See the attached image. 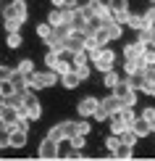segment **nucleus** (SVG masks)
Segmentation results:
<instances>
[{
	"label": "nucleus",
	"mask_w": 155,
	"mask_h": 161,
	"mask_svg": "<svg viewBox=\"0 0 155 161\" xmlns=\"http://www.w3.org/2000/svg\"><path fill=\"white\" fill-rule=\"evenodd\" d=\"M134 122V114H132V106H121L118 111H113L111 116H108V124H111V130H113V135H118V132H124V130H129Z\"/></svg>",
	"instance_id": "f257e3e1"
},
{
	"label": "nucleus",
	"mask_w": 155,
	"mask_h": 161,
	"mask_svg": "<svg viewBox=\"0 0 155 161\" xmlns=\"http://www.w3.org/2000/svg\"><path fill=\"white\" fill-rule=\"evenodd\" d=\"M111 90H113V95L121 100V106H134L137 103V90L129 85V79H118Z\"/></svg>",
	"instance_id": "f03ea898"
},
{
	"label": "nucleus",
	"mask_w": 155,
	"mask_h": 161,
	"mask_svg": "<svg viewBox=\"0 0 155 161\" xmlns=\"http://www.w3.org/2000/svg\"><path fill=\"white\" fill-rule=\"evenodd\" d=\"M21 116H26L29 122H34V119L42 116V106H39V100L34 98V90H32V87H26L24 106H21Z\"/></svg>",
	"instance_id": "7ed1b4c3"
},
{
	"label": "nucleus",
	"mask_w": 155,
	"mask_h": 161,
	"mask_svg": "<svg viewBox=\"0 0 155 161\" xmlns=\"http://www.w3.org/2000/svg\"><path fill=\"white\" fill-rule=\"evenodd\" d=\"M26 85L32 87V90H45V87H53L55 85V71H32L29 77H26Z\"/></svg>",
	"instance_id": "20e7f679"
},
{
	"label": "nucleus",
	"mask_w": 155,
	"mask_h": 161,
	"mask_svg": "<svg viewBox=\"0 0 155 161\" xmlns=\"http://www.w3.org/2000/svg\"><path fill=\"white\" fill-rule=\"evenodd\" d=\"M90 58L95 61V69H97V71H108V69H113V66H116V53L108 50V48H97Z\"/></svg>",
	"instance_id": "39448f33"
},
{
	"label": "nucleus",
	"mask_w": 155,
	"mask_h": 161,
	"mask_svg": "<svg viewBox=\"0 0 155 161\" xmlns=\"http://www.w3.org/2000/svg\"><path fill=\"white\" fill-rule=\"evenodd\" d=\"M108 11H111V19L118 24H126V16H129V3L126 0H108Z\"/></svg>",
	"instance_id": "423d86ee"
},
{
	"label": "nucleus",
	"mask_w": 155,
	"mask_h": 161,
	"mask_svg": "<svg viewBox=\"0 0 155 161\" xmlns=\"http://www.w3.org/2000/svg\"><path fill=\"white\" fill-rule=\"evenodd\" d=\"M84 42H87V32L84 29H71L69 37L63 40V48H69V50H84Z\"/></svg>",
	"instance_id": "0eeeda50"
},
{
	"label": "nucleus",
	"mask_w": 155,
	"mask_h": 161,
	"mask_svg": "<svg viewBox=\"0 0 155 161\" xmlns=\"http://www.w3.org/2000/svg\"><path fill=\"white\" fill-rule=\"evenodd\" d=\"M84 8H87V13H90V16H97L103 24L108 21V19H111V11H108V5L103 3V0H90Z\"/></svg>",
	"instance_id": "6e6552de"
},
{
	"label": "nucleus",
	"mask_w": 155,
	"mask_h": 161,
	"mask_svg": "<svg viewBox=\"0 0 155 161\" xmlns=\"http://www.w3.org/2000/svg\"><path fill=\"white\" fill-rule=\"evenodd\" d=\"M21 116V111L16 108V106H11V103H0V119H3L5 122V127H13V122H16V119Z\"/></svg>",
	"instance_id": "1a4fd4ad"
},
{
	"label": "nucleus",
	"mask_w": 155,
	"mask_h": 161,
	"mask_svg": "<svg viewBox=\"0 0 155 161\" xmlns=\"http://www.w3.org/2000/svg\"><path fill=\"white\" fill-rule=\"evenodd\" d=\"M3 16H18V19L26 21V3L24 0H11V3L3 8Z\"/></svg>",
	"instance_id": "9d476101"
},
{
	"label": "nucleus",
	"mask_w": 155,
	"mask_h": 161,
	"mask_svg": "<svg viewBox=\"0 0 155 161\" xmlns=\"http://www.w3.org/2000/svg\"><path fill=\"white\" fill-rule=\"evenodd\" d=\"M39 156L42 158H58V143L50 137H45L42 143H39Z\"/></svg>",
	"instance_id": "9b49d317"
},
{
	"label": "nucleus",
	"mask_w": 155,
	"mask_h": 161,
	"mask_svg": "<svg viewBox=\"0 0 155 161\" xmlns=\"http://www.w3.org/2000/svg\"><path fill=\"white\" fill-rule=\"evenodd\" d=\"M129 130H132V132H134L137 137H147V135L152 132V127L147 124L142 116H134V122H132V127H129Z\"/></svg>",
	"instance_id": "f8f14e48"
},
{
	"label": "nucleus",
	"mask_w": 155,
	"mask_h": 161,
	"mask_svg": "<svg viewBox=\"0 0 155 161\" xmlns=\"http://www.w3.org/2000/svg\"><path fill=\"white\" fill-rule=\"evenodd\" d=\"M11 137H8V148H24L26 145V132L24 130H16V127H11Z\"/></svg>",
	"instance_id": "ddd939ff"
},
{
	"label": "nucleus",
	"mask_w": 155,
	"mask_h": 161,
	"mask_svg": "<svg viewBox=\"0 0 155 161\" xmlns=\"http://www.w3.org/2000/svg\"><path fill=\"white\" fill-rule=\"evenodd\" d=\"M90 37H92V42H95L97 48H105V45L111 42V37H108V29H105L103 24H100V26H97L95 32H90Z\"/></svg>",
	"instance_id": "4468645a"
},
{
	"label": "nucleus",
	"mask_w": 155,
	"mask_h": 161,
	"mask_svg": "<svg viewBox=\"0 0 155 161\" xmlns=\"http://www.w3.org/2000/svg\"><path fill=\"white\" fill-rule=\"evenodd\" d=\"M95 106H97V98H82L79 100V116H92V111H95Z\"/></svg>",
	"instance_id": "2eb2a0df"
},
{
	"label": "nucleus",
	"mask_w": 155,
	"mask_h": 161,
	"mask_svg": "<svg viewBox=\"0 0 155 161\" xmlns=\"http://www.w3.org/2000/svg\"><path fill=\"white\" fill-rule=\"evenodd\" d=\"M134 145L132 143H124V140H118V145H116V151H113V156H116V158H132L134 156Z\"/></svg>",
	"instance_id": "dca6fc26"
},
{
	"label": "nucleus",
	"mask_w": 155,
	"mask_h": 161,
	"mask_svg": "<svg viewBox=\"0 0 155 161\" xmlns=\"http://www.w3.org/2000/svg\"><path fill=\"white\" fill-rule=\"evenodd\" d=\"M142 53H145V42L137 40V42H129L124 48V58H137V56H142Z\"/></svg>",
	"instance_id": "f3484780"
},
{
	"label": "nucleus",
	"mask_w": 155,
	"mask_h": 161,
	"mask_svg": "<svg viewBox=\"0 0 155 161\" xmlns=\"http://www.w3.org/2000/svg\"><path fill=\"white\" fill-rule=\"evenodd\" d=\"M11 85H13V90H26V87H29V85H26V77L21 74V71H16V69H11Z\"/></svg>",
	"instance_id": "a211bd4d"
},
{
	"label": "nucleus",
	"mask_w": 155,
	"mask_h": 161,
	"mask_svg": "<svg viewBox=\"0 0 155 161\" xmlns=\"http://www.w3.org/2000/svg\"><path fill=\"white\" fill-rule=\"evenodd\" d=\"M69 13H71V8H63V11H53L50 13V26H55V24H63V21H69Z\"/></svg>",
	"instance_id": "6ab92c4d"
},
{
	"label": "nucleus",
	"mask_w": 155,
	"mask_h": 161,
	"mask_svg": "<svg viewBox=\"0 0 155 161\" xmlns=\"http://www.w3.org/2000/svg\"><path fill=\"white\" fill-rule=\"evenodd\" d=\"M3 24H5V32H18L21 24H24V19H18V16H3Z\"/></svg>",
	"instance_id": "aec40b11"
},
{
	"label": "nucleus",
	"mask_w": 155,
	"mask_h": 161,
	"mask_svg": "<svg viewBox=\"0 0 155 161\" xmlns=\"http://www.w3.org/2000/svg\"><path fill=\"white\" fill-rule=\"evenodd\" d=\"M60 82H63V87L74 90V87H76L79 82H82V79H79L76 74H74V69H71V71H63V74H60Z\"/></svg>",
	"instance_id": "412c9836"
},
{
	"label": "nucleus",
	"mask_w": 155,
	"mask_h": 161,
	"mask_svg": "<svg viewBox=\"0 0 155 161\" xmlns=\"http://www.w3.org/2000/svg\"><path fill=\"white\" fill-rule=\"evenodd\" d=\"M103 26L108 29V37H111V40H118V37H121V24H118V21H113V19H108V21H105Z\"/></svg>",
	"instance_id": "4be33fe9"
},
{
	"label": "nucleus",
	"mask_w": 155,
	"mask_h": 161,
	"mask_svg": "<svg viewBox=\"0 0 155 161\" xmlns=\"http://www.w3.org/2000/svg\"><path fill=\"white\" fill-rule=\"evenodd\" d=\"M126 24H129L132 29H147L145 16H137V13H129V16H126Z\"/></svg>",
	"instance_id": "5701e85b"
},
{
	"label": "nucleus",
	"mask_w": 155,
	"mask_h": 161,
	"mask_svg": "<svg viewBox=\"0 0 155 161\" xmlns=\"http://www.w3.org/2000/svg\"><path fill=\"white\" fill-rule=\"evenodd\" d=\"M48 137H50V140H55V143H63V140H66V132H63V122H60V124H55V127H50Z\"/></svg>",
	"instance_id": "b1692460"
},
{
	"label": "nucleus",
	"mask_w": 155,
	"mask_h": 161,
	"mask_svg": "<svg viewBox=\"0 0 155 161\" xmlns=\"http://www.w3.org/2000/svg\"><path fill=\"white\" fill-rule=\"evenodd\" d=\"M100 103H103L105 108H108V114H113V111H118V108H121V100H118L116 95H108V98L100 100Z\"/></svg>",
	"instance_id": "393cba45"
},
{
	"label": "nucleus",
	"mask_w": 155,
	"mask_h": 161,
	"mask_svg": "<svg viewBox=\"0 0 155 161\" xmlns=\"http://www.w3.org/2000/svg\"><path fill=\"white\" fill-rule=\"evenodd\" d=\"M16 71H21L24 77H29L32 71H34V64H32V58H21V61H18V66H16Z\"/></svg>",
	"instance_id": "a878e982"
},
{
	"label": "nucleus",
	"mask_w": 155,
	"mask_h": 161,
	"mask_svg": "<svg viewBox=\"0 0 155 161\" xmlns=\"http://www.w3.org/2000/svg\"><path fill=\"white\" fill-rule=\"evenodd\" d=\"M92 116H95V122H108V116H111V114H108V108L97 100V106H95V111H92Z\"/></svg>",
	"instance_id": "bb28decb"
},
{
	"label": "nucleus",
	"mask_w": 155,
	"mask_h": 161,
	"mask_svg": "<svg viewBox=\"0 0 155 161\" xmlns=\"http://www.w3.org/2000/svg\"><path fill=\"white\" fill-rule=\"evenodd\" d=\"M74 74H76L79 79H87V77H90V64H87V61L76 64V66H74Z\"/></svg>",
	"instance_id": "cd10ccee"
},
{
	"label": "nucleus",
	"mask_w": 155,
	"mask_h": 161,
	"mask_svg": "<svg viewBox=\"0 0 155 161\" xmlns=\"http://www.w3.org/2000/svg\"><path fill=\"white\" fill-rule=\"evenodd\" d=\"M103 74H105V79H103V85L108 87V90H111V87H113V85H116L118 79H121V77H118V74H116V71H113V69H108V71H103Z\"/></svg>",
	"instance_id": "c85d7f7f"
},
{
	"label": "nucleus",
	"mask_w": 155,
	"mask_h": 161,
	"mask_svg": "<svg viewBox=\"0 0 155 161\" xmlns=\"http://www.w3.org/2000/svg\"><path fill=\"white\" fill-rule=\"evenodd\" d=\"M63 132H66V137L79 135V122H63Z\"/></svg>",
	"instance_id": "c756f323"
},
{
	"label": "nucleus",
	"mask_w": 155,
	"mask_h": 161,
	"mask_svg": "<svg viewBox=\"0 0 155 161\" xmlns=\"http://www.w3.org/2000/svg\"><path fill=\"white\" fill-rule=\"evenodd\" d=\"M5 42H8V48H18L21 45V32H8Z\"/></svg>",
	"instance_id": "7c9ffc66"
},
{
	"label": "nucleus",
	"mask_w": 155,
	"mask_h": 161,
	"mask_svg": "<svg viewBox=\"0 0 155 161\" xmlns=\"http://www.w3.org/2000/svg\"><path fill=\"white\" fill-rule=\"evenodd\" d=\"M13 92V85H11V79H0V98H8Z\"/></svg>",
	"instance_id": "2f4dec72"
},
{
	"label": "nucleus",
	"mask_w": 155,
	"mask_h": 161,
	"mask_svg": "<svg viewBox=\"0 0 155 161\" xmlns=\"http://www.w3.org/2000/svg\"><path fill=\"white\" fill-rule=\"evenodd\" d=\"M142 119H145V122H147V124H150L152 130H155V108H150V106H147V108L142 111Z\"/></svg>",
	"instance_id": "473e14b6"
},
{
	"label": "nucleus",
	"mask_w": 155,
	"mask_h": 161,
	"mask_svg": "<svg viewBox=\"0 0 155 161\" xmlns=\"http://www.w3.org/2000/svg\"><path fill=\"white\" fill-rule=\"evenodd\" d=\"M8 137H11L8 127H3V130H0V148H8Z\"/></svg>",
	"instance_id": "72a5a7b5"
},
{
	"label": "nucleus",
	"mask_w": 155,
	"mask_h": 161,
	"mask_svg": "<svg viewBox=\"0 0 155 161\" xmlns=\"http://www.w3.org/2000/svg\"><path fill=\"white\" fill-rule=\"evenodd\" d=\"M142 16H145V24H147V26H155V5H152L147 13H142Z\"/></svg>",
	"instance_id": "f704fd0d"
},
{
	"label": "nucleus",
	"mask_w": 155,
	"mask_h": 161,
	"mask_svg": "<svg viewBox=\"0 0 155 161\" xmlns=\"http://www.w3.org/2000/svg\"><path fill=\"white\" fill-rule=\"evenodd\" d=\"M53 5H58V8H76L74 0H53Z\"/></svg>",
	"instance_id": "c9c22d12"
},
{
	"label": "nucleus",
	"mask_w": 155,
	"mask_h": 161,
	"mask_svg": "<svg viewBox=\"0 0 155 161\" xmlns=\"http://www.w3.org/2000/svg\"><path fill=\"white\" fill-rule=\"evenodd\" d=\"M50 29H53V26H50V24H39V26H37V35H39V37H42V40H45V37H48V35H50Z\"/></svg>",
	"instance_id": "e433bc0d"
},
{
	"label": "nucleus",
	"mask_w": 155,
	"mask_h": 161,
	"mask_svg": "<svg viewBox=\"0 0 155 161\" xmlns=\"http://www.w3.org/2000/svg\"><path fill=\"white\" fill-rule=\"evenodd\" d=\"M105 143H108V151L113 153V151H116V145H118V135H111V137L105 140Z\"/></svg>",
	"instance_id": "4c0bfd02"
},
{
	"label": "nucleus",
	"mask_w": 155,
	"mask_h": 161,
	"mask_svg": "<svg viewBox=\"0 0 155 161\" xmlns=\"http://www.w3.org/2000/svg\"><path fill=\"white\" fill-rule=\"evenodd\" d=\"M90 132V122H79V135H87Z\"/></svg>",
	"instance_id": "58836bf2"
},
{
	"label": "nucleus",
	"mask_w": 155,
	"mask_h": 161,
	"mask_svg": "<svg viewBox=\"0 0 155 161\" xmlns=\"http://www.w3.org/2000/svg\"><path fill=\"white\" fill-rule=\"evenodd\" d=\"M11 77V69L8 66H0V79H8Z\"/></svg>",
	"instance_id": "ea45409f"
},
{
	"label": "nucleus",
	"mask_w": 155,
	"mask_h": 161,
	"mask_svg": "<svg viewBox=\"0 0 155 161\" xmlns=\"http://www.w3.org/2000/svg\"><path fill=\"white\" fill-rule=\"evenodd\" d=\"M145 71H155V56L147 61V66H145Z\"/></svg>",
	"instance_id": "a19ab883"
},
{
	"label": "nucleus",
	"mask_w": 155,
	"mask_h": 161,
	"mask_svg": "<svg viewBox=\"0 0 155 161\" xmlns=\"http://www.w3.org/2000/svg\"><path fill=\"white\" fill-rule=\"evenodd\" d=\"M3 127H5V122H3V119H0V130H3Z\"/></svg>",
	"instance_id": "79ce46f5"
},
{
	"label": "nucleus",
	"mask_w": 155,
	"mask_h": 161,
	"mask_svg": "<svg viewBox=\"0 0 155 161\" xmlns=\"http://www.w3.org/2000/svg\"><path fill=\"white\" fill-rule=\"evenodd\" d=\"M152 3H155V0H152Z\"/></svg>",
	"instance_id": "37998d69"
}]
</instances>
